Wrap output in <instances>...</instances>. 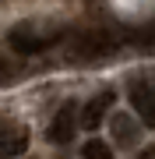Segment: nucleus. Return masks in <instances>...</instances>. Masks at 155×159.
<instances>
[{"label":"nucleus","instance_id":"f03ea898","mask_svg":"<svg viewBox=\"0 0 155 159\" xmlns=\"http://www.w3.org/2000/svg\"><path fill=\"white\" fill-rule=\"evenodd\" d=\"M113 53H116V39H113V35H106V32H88V35H81V39L71 43L67 60L88 64V60H106V57H113Z\"/></svg>","mask_w":155,"mask_h":159},{"label":"nucleus","instance_id":"20e7f679","mask_svg":"<svg viewBox=\"0 0 155 159\" xmlns=\"http://www.w3.org/2000/svg\"><path fill=\"white\" fill-rule=\"evenodd\" d=\"M131 106L144 120V127H155V81H134L131 85Z\"/></svg>","mask_w":155,"mask_h":159},{"label":"nucleus","instance_id":"7ed1b4c3","mask_svg":"<svg viewBox=\"0 0 155 159\" xmlns=\"http://www.w3.org/2000/svg\"><path fill=\"white\" fill-rule=\"evenodd\" d=\"M78 127H81L78 106H74V102H63L57 113H53L50 127H46V142H50V145H71L74 134H78Z\"/></svg>","mask_w":155,"mask_h":159},{"label":"nucleus","instance_id":"6e6552de","mask_svg":"<svg viewBox=\"0 0 155 159\" xmlns=\"http://www.w3.org/2000/svg\"><path fill=\"white\" fill-rule=\"evenodd\" d=\"M81 159H113V152H109V142H99V138L85 142V145H81Z\"/></svg>","mask_w":155,"mask_h":159},{"label":"nucleus","instance_id":"1a4fd4ad","mask_svg":"<svg viewBox=\"0 0 155 159\" xmlns=\"http://www.w3.org/2000/svg\"><path fill=\"white\" fill-rule=\"evenodd\" d=\"M148 50H152V53H155V39H152V43H148Z\"/></svg>","mask_w":155,"mask_h":159},{"label":"nucleus","instance_id":"0eeeda50","mask_svg":"<svg viewBox=\"0 0 155 159\" xmlns=\"http://www.w3.org/2000/svg\"><path fill=\"white\" fill-rule=\"evenodd\" d=\"M109 131H113V138H116V145H138V124H134L127 113H116L113 120H109Z\"/></svg>","mask_w":155,"mask_h":159},{"label":"nucleus","instance_id":"423d86ee","mask_svg":"<svg viewBox=\"0 0 155 159\" xmlns=\"http://www.w3.org/2000/svg\"><path fill=\"white\" fill-rule=\"evenodd\" d=\"M25 148H28V131H25V127H18L14 120H7V124L0 127V152H4V159L21 156Z\"/></svg>","mask_w":155,"mask_h":159},{"label":"nucleus","instance_id":"f257e3e1","mask_svg":"<svg viewBox=\"0 0 155 159\" xmlns=\"http://www.w3.org/2000/svg\"><path fill=\"white\" fill-rule=\"evenodd\" d=\"M63 29H35V25H14L11 32H7V43H11V50L18 53H42L50 50L53 43H60Z\"/></svg>","mask_w":155,"mask_h":159},{"label":"nucleus","instance_id":"39448f33","mask_svg":"<svg viewBox=\"0 0 155 159\" xmlns=\"http://www.w3.org/2000/svg\"><path fill=\"white\" fill-rule=\"evenodd\" d=\"M109 106H113V92H99V96H92L85 106H81V127H85V131L102 127V124H106Z\"/></svg>","mask_w":155,"mask_h":159}]
</instances>
